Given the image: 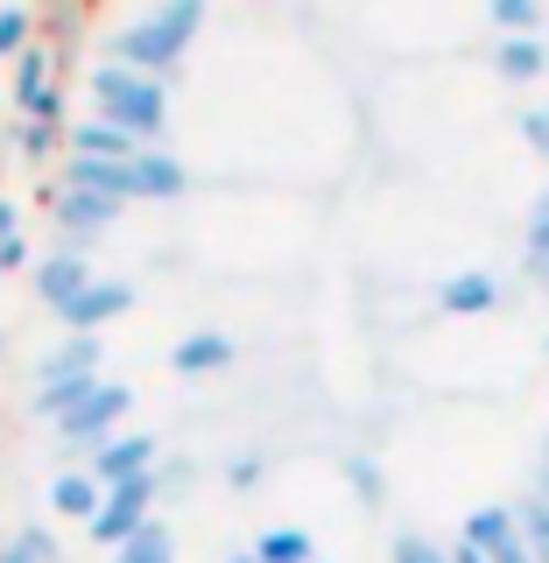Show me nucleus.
I'll use <instances>...</instances> for the list:
<instances>
[{
	"instance_id": "4468645a",
	"label": "nucleus",
	"mask_w": 549,
	"mask_h": 563,
	"mask_svg": "<svg viewBox=\"0 0 549 563\" xmlns=\"http://www.w3.org/2000/svg\"><path fill=\"white\" fill-rule=\"evenodd\" d=\"M99 500H106V486H99L85 465H70V472H57V479H50V515H64V521H92Z\"/></svg>"
},
{
	"instance_id": "bb28decb",
	"label": "nucleus",
	"mask_w": 549,
	"mask_h": 563,
	"mask_svg": "<svg viewBox=\"0 0 549 563\" xmlns=\"http://www.w3.org/2000/svg\"><path fill=\"white\" fill-rule=\"evenodd\" d=\"M521 141L549 163V106H528V113H521Z\"/></svg>"
},
{
	"instance_id": "20e7f679",
	"label": "nucleus",
	"mask_w": 549,
	"mask_h": 563,
	"mask_svg": "<svg viewBox=\"0 0 549 563\" xmlns=\"http://www.w3.org/2000/svg\"><path fill=\"white\" fill-rule=\"evenodd\" d=\"M128 409H134V387L128 380H99L92 395L78 401V409H64L50 430L64 437V444H78V451H92V444H106L113 430H128Z\"/></svg>"
},
{
	"instance_id": "2f4dec72",
	"label": "nucleus",
	"mask_w": 549,
	"mask_h": 563,
	"mask_svg": "<svg viewBox=\"0 0 549 563\" xmlns=\"http://www.w3.org/2000/svg\"><path fill=\"white\" fill-rule=\"evenodd\" d=\"M451 563H486V556L472 550V542H451Z\"/></svg>"
},
{
	"instance_id": "dca6fc26",
	"label": "nucleus",
	"mask_w": 549,
	"mask_h": 563,
	"mask_svg": "<svg viewBox=\"0 0 549 563\" xmlns=\"http://www.w3.org/2000/svg\"><path fill=\"white\" fill-rule=\"evenodd\" d=\"M493 70H501L507 85L542 78V70H549V43H542V35H501V43H493Z\"/></svg>"
},
{
	"instance_id": "c85d7f7f",
	"label": "nucleus",
	"mask_w": 549,
	"mask_h": 563,
	"mask_svg": "<svg viewBox=\"0 0 549 563\" xmlns=\"http://www.w3.org/2000/svg\"><path fill=\"white\" fill-rule=\"evenodd\" d=\"M261 472H268V457H254V451H246V457H233V465H226V479H233V486L246 493V486L261 479Z\"/></svg>"
},
{
	"instance_id": "1a4fd4ad",
	"label": "nucleus",
	"mask_w": 549,
	"mask_h": 563,
	"mask_svg": "<svg viewBox=\"0 0 549 563\" xmlns=\"http://www.w3.org/2000/svg\"><path fill=\"white\" fill-rule=\"evenodd\" d=\"M85 282H92V261H85V246H70V240H64V246H50V254L35 261V296H43L50 310L70 303Z\"/></svg>"
},
{
	"instance_id": "423d86ee",
	"label": "nucleus",
	"mask_w": 549,
	"mask_h": 563,
	"mask_svg": "<svg viewBox=\"0 0 549 563\" xmlns=\"http://www.w3.org/2000/svg\"><path fill=\"white\" fill-rule=\"evenodd\" d=\"M155 457H163V437H149V430H113L106 444L85 451V472H92L99 486H128V479H141V472H155Z\"/></svg>"
},
{
	"instance_id": "412c9836",
	"label": "nucleus",
	"mask_w": 549,
	"mask_h": 563,
	"mask_svg": "<svg viewBox=\"0 0 549 563\" xmlns=\"http://www.w3.org/2000/svg\"><path fill=\"white\" fill-rule=\"evenodd\" d=\"M0 563H64V550H57L50 528H14V536L0 542Z\"/></svg>"
},
{
	"instance_id": "39448f33",
	"label": "nucleus",
	"mask_w": 549,
	"mask_h": 563,
	"mask_svg": "<svg viewBox=\"0 0 549 563\" xmlns=\"http://www.w3.org/2000/svg\"><path fill=\"white\" fill-rule=\"evenodd\" d=\"M134 310V282H120V275H92L70 303H57L50 317L64 324V339H92V331H106L113 317H128Z\"/></svg>"
},
{
	"instance_id": "b1692460",
	"label": "nucleus",
	"mask_w": 549,
	"mask_h": 563,
	"mask_svg": "<svg viewBox=\"0 0 549 563\" xmlns=\"http://www.w3.org/2000/svg\"><path fill=\"white\" fill-rule=\"evenodd\" d=\"M345 479H352V493H360L366 507H381V500H387V479H381V465H374L366 451H352V457H345Z\"/></svg>"
},
{
	"instance_id": "7c9ffc66",
	"label": "nucleus",
	"mask_w": 549,
	"mask_h": 563,
	"mask_svg": "<svg viewBox=\"0 0 549 563\" xmlns=\"http://www.w3.org/2000/svg\"><path fill=\"white\" fill-rule=\"evenodd\" d=\"M8 233H22V225H14V198L0 190V240H8Z\"/></svg>"
},
{
	"instance_id": "6e6552de",
	"label": "nucleus",
	"mask_w": 549,
	"mask_h": 563,
	"mask_svg": "<svg viewBox=\"0 0 549 563\" xmlns=\"http://www.w3.org/2000/svg\"><path fill=\"white\" fill-rule=\"evenodd\" d=\"M43 198H50V211H57V225L70 233V246H85V240H99V233H113V225H120V205L92 198V190L57 184V190H43Z\"/></svg>"
},
{
	"instance_id": "9d476101",
	"label": "nucleus",
	"mask_w": 549,
	"mask_h": 563,
	"mask_svg": "<svg viewBox=\"0 0 549 563\" xmlns=\"http://www.w3.org/2000/svg\"><path fill=\"white\" fill-rule=\"evenodd\" d=\"M57 184H70V190H92V198H106V205H141V190H134V163H78V155H64V176Z\"/></svg>"
},
{
	"instance_id": "c9c22d12",
	"label": "nucleus",
	"mask_w": 549,
	"mask_h": 563,
	"mask_svg": "<svg viewBox=\"0 0 549 563\" xmlns=\"http://www.w3.org/2000/svg\"><path fill=\"white\" fill-rule=\"evenodd\" d=\"M0 352H8V324H0Z\"/></svg>"
},
{
	"instance_id": "ddd939ff",
	"label": "nucleus",
	"mask_w": 549,
	"mask_h": 563,
	"mask_svg": "<svg viewBox=\"0 0 549 563\" xmlns=\"http://www.w3.org/2000/svg\"><path fill=\"white\" fill-rule=\"evenodd\" d=\"M169 366H176L184 380L219 374V366H233V339H226V331H190V339L169 345Z\"/></svg>"
},
{
	"instance_id": "9b49d317",
	"label": "nucleus",
	"mask_w": 549,
	"mask_h": 563,
	"mask_svg": "<svg viewBox=\"0 0 549 563\" xmlns=\"http://www.w3.org/2000/svg\"><path fill=\"white\" fill-rule=\"evenodd\" d=\"M437 310H444V317H486V310H501V275L465 268V275L437 282Z\"/></svg>"
},
{
	"instance_id": "a211bd4d",
	"label": "nucleus",
	"mask_w": 549,
	"mask_h": 563,
	"mask_svg": "<svg viewBox=\"0 0 549 563\" xmlns=\"http://www.w3.org/2000/svg\"><path fill=\"white\" fill-rule=\"evenodd\" d=\"M254 563H317V536L310 528H261L254 536Z\"/></svg>"
},
{
	"instance_id": "4be33fe9",
	"label": "nucleus",
	"mask_w": 549,
	"mask_h": 563,
	"mask_svg": "<svg viewBox=\"0 0 549 563\" xmlns=\"http://www.w3.org/2000/svg\"><path fill=\"white\" fill-rule=\"evenodd\" d=\"M387 563H451V542L422 536V528H395L387 536Z\"/></svg>"
},
{
	"instance_id": "7ed1b4c3",
	"label": "nucleus",
	"mask_w": 549,
	"mask_h": 563,
	"mask_svg": "<svg viewBox=\"0 0 549 563\" xmlns=\"http://www.w3.org/2000/svg\"><path fill=\"white\" fill-rule=\"evenodd\" d=\"M155 493H163V472H141V479H128V486H106L99 515L85 521V536H92L99 550H120V542H134L141 528L155 521Z\"/></svg>"
},
{
	"instance_id": "f257e3e1",
	"label": "nucleus",
	"mask_w": 549,
	"mask_h": 563,
	"mask_svg": "<svg viewBox=\"0 0 549 563\" xmlns=\"http://www.w3.org/2000/svg\"><path fill=\"white\" fill-rule=\"evenodd\" d=\"M198 29H205V0H163V8H149L141 22H128L113 35V64H128V70H141V78H155V85H169Z\"/></svg>"
},
{
	"instance_id": "5701e85b",
	"label": "nucleus",
	"mask_w": 549,
	"mask_h": 563,
	"mask_svg": "<svg viewBox=\"0 0 549 563\" xmlns=\"http://www.w3.org/2000/svg\"><path fill=\"white\" fill-rule=\"evenodd\" d=\"M515 521H521V542H528V556L549 563V507L528 493V500H515Z\"/></svg>"
},
{
	"instance_id": "393cba45",
	"label": "nucleus",
	"mask_w": 549,
	"mask_h": 563,
	"mask_svg": "<svg viewBox=\"0 0 549 563\" xmlns=\"http://www.w3.org/2000/svg\"><path fill=\"white\" fill-rule=\"evenodd\" d=\"M35 35V14L29 8H0V57H22Z\"/></svg>"
},
{
	"instance_id": "2eb2a0df",
	"label": "nucleus",
	"mask_w": 549,
	"mask_h": 563,
	"mask_svg": "<svg viewBox=\"0 0 549 563\" xmlns=\"http://www.w3.org/2000/svg\"><path fill=\"white\" fill-rule=\"evenodd\" d=\"M184 184H190V169L176 163L169 148H141L134 155V190H141V198H155V205H163V198H184Z\"/></svg>"
},
{
	"instance_id": "f03ea898",
	"label": "nucleus",
	"mask_w": 549,
	"mask_h": 563,
	"mask_svg": "<svg viewBox=\"0 0 549 563\" xmlns=\"http://www.w3.org/2000/svg\"><path fill=\"white\" fill-rule=\"evenodd\" d=\"M92 99H99V120H113V128H128L134 141H149V148H163V128H169V85L141 78V70L99 57L92 64Z\"/></svg>"
},
{
	"instance_id": "f8f14e48",
	"label": "nucleus",
	"mask_w": 549,
	"mask_h": 563,
	"mask_svg": "<svg viewBox=\"0 0 549 563\" xmlns=\"http://www.w3.org/2000/svg\"><path fill=\"white\" fill-rule=\"evenodd\" d=\"M99 360H106L99 339H57L43 360H35V387H50V380H99Z\"/></svg>"
},
{
	"instance_id": "a878e982",
	"label": "nucleus",
	"mask_w": 549,
	"mask_h": 563,
	"mask_svg": "<svg viewBox=\"0 0 549 563\" xmlns=\"http://www.w3.org/2000/svg\"><path fill=\"white\" fill-rule=\"evenodd\" d=\"M14 141H22L29 163H50V155L64 148V128H35V120H22V134H14Z\"/></svg>"
},
{
	"instance_id": "c756f323",
	"label": "nucleus",
	"mask_w": 549,
	"mask_h": 563,
	"mask_svg": "<svg viewBox=\"0 0 549 563\" xmlns=\"http://www.w3.org/2000/svg\"><path fill=\"white\" fill-rule=\"evenodd\" d=\"M14 268H29V240H22V233L0 240V275H14Z\"/></svg>"
},
{
	"instance_id": "72a5a7b5",
	"label": "nucleus",
	"mask_w": 549,
	"mask_h": 563,
	"mask_svg": "<svg viewBox=\"0 0 549 563\" xmlns=\"http://www.w3.org/2000/svg\"><path fill=\"white\" fill-rule=\"evenodd\" d=\"M536 500L549 507V457H542V465H536Z\"/></svg>"
},
{
	"instance_id": "473e14b6",
	"label": "nucleus",
	"mask_w": 549,
	"mask_h": 563,
	"mask_svg": "<svg viewBox=\"0 0 549 563\" xmlns=\"http://www.w3.org/2000/svg\"><path fill=\"white\" fill-rule=\"evenodd\" d=\"M528 275H536L542 289H549V254H528Z\"/></svg>"
},
{
	"instance_id": "e433bc0d",
	"label": "nucleus",
	"mask_w": 549,
	"mask_h": 563,
	"mask_svg": "<svg viewBox=\"0 0 549 563\" xmlns=\"http://www.w3.org/2000/svg\"><path fill=\"white\" fill-rule=\"evenodd\" d=\"M542 352H549V339H542Z\"/></svg>"
},
{
	"instance_id": "6ab92c4d",
	"label": "nucleus",
	"mask_w": 549,
	"mask_h": 563,
	"mask_svg": "<svg viewBox=\"0 0 549 563\" xmlns=\"http://www.w3.org/2000/svg\"><path fill=\"white\" fill-rule=\"evenodd\" d=\"M486 14H493V29H501V35H542L549 0H486Z\"/></svg>"
},
{
	"instance_id": "0eeeda50",
	"label": "nucleus",
	"mask_w": 549,
	"mask_h": 563,
	"mask_svg": "<svg viewBox=\"0 0 549 563\" xmlns=\"http://www.w3.org/2000/svg\"><path fill=\"white\" fill-rule=\"evenodd\" d=\"M149 148V141H134L128 128H113V120L85 113L64 128V155H78V163H134V155Z\"/></svg>"
},
{
	"instance_id": "4c0bfd02",
	"label": "nucleus",
	"mask_w": 549,
	"mask_h": 563,
	"mask_svg": "<svg viewBox=\"0 0 549 563\" xmlns=\"http://www.w3.org/2000/svg\"><path fill=\"white\" fill-rule=\"evenodd\" d=\"M542 457H549V444H542Z\"/></svg>"
},
{
	"instance_id": "f704fd0d",
	"label": "nucleus",
	"mask_w": 549,
	"mask_h": 563,
	"mask_svg": "<svg viewBox=\"0 0 549 563\" xmlns=\"http://www.w3.org/2000/svg\"><path fill=\"white\" fill-rule=\"evenodd\" d=\"M219 563H254V550H233V556H219Z\"/></svg>"
},
{
	"instance_id": "cd10ccee",
	"label": "nucleus",
	"mask_w": 549,
	"mask_h": 563,
	"mask_svg": "<svg viewBox=\"0 0 549 563\" xmlns=\"http://www.w3.org/2000/svg\"><path fill=\"white\" fill-rule=\"evenodd\" d=\"M528 254H549V190L528 205Z\"/></svg>"
},
{
	"instance_id": "aec40b11",
	"label": "nucleus",
	"mask_w": 549,
	"mask_h": 563,
	"mask_svg": "<svg viewBox=\"0 0 549 563\" xmlns=\"http://www.w3.org/2000/svg\"><path fill=\"white\" fill-rule=\"evenodd\" d=\"M113 563H176V536H169V521H149L134 542H120Z\"/></svg>"
},
{
	"instance_id": "f3484780",
	"label": "nucleus",
	"mask_w": 549,
	"mask_h": 563,
	"mask_svg": "<svg viewBox=\"0 0 549 563\" xmlns=\"http://www.w3.org/2000/svg\"><path fill=\"white\" fill-rule=\"evenodd\" d=\"M50 85H57V49H43V43H29V49H22V57H14V106H22V113H29V106H35V99H43V92H50Z\"/></svg>"
}]
</instances>
